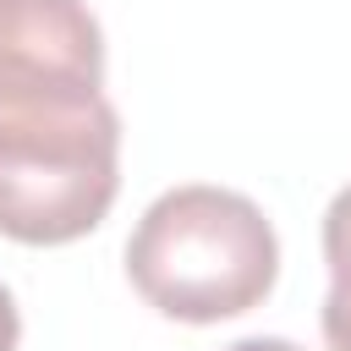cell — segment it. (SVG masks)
Listing matches in <instances>:
<instances>
[{"instance_id": "5b68a950", "label": "cell", "mask_w": 351, "mask_h": 351, "mask_svg": "<svg viewBox=\"0 0 351 351\" xmlns=\"http://www.w3.org/2000/svg\"><path fill=\"white\" fill-rule=\"evenodd\" d=\"M22 340V318H16V296L0 285V351H16Z\"/></svg>"}, {"instance_id": "8992f818", "label": "cell", "mask_w": 351, "mask_h": 351, "mask_svg": "<svg viewBox=\"0 0 351 351\" xmlns=\"http://www.w3.org/2000/svg\"><path fill=\"white\" fill-rule=\"evenodd\" d=\"M225 351H302L296 340H280V335H247V340H230Z\"/></svg>"}, {"instance_id": "3957f363", "label": "cell", "mask_w": 351, "mask_h": 351, "mask_svg": "<svg viewBox=\"0 0 351 351\" xmlns=\"http://www.w3.org/2000/svg\"><path fill=\"white\" fill-rule=\"evenodd\" d=\"M104 93V33L88 0H0V93Z\"/></svg>"}, {"instance_id": "6da1fadb", "label": "cell", "mask_w": 351, "mask_h": 351, "mask_svg": "<svg viewBox=\"0 0 351 351\" xmlns=\"http://www.w3.org/2000/svg\"><path fill=\"white\" fill-rule=\"evenodd\" d=\"M126 280L176 324H219L274 291L280 236L247 192L186 181L159 192L132 225Z\"/></svg>"}, {"instance_id": "277c9868", "label": "cell", "mask_w": 351, "mask_h": 351, "mask_svg": "<svg viewBox=\"0 0 351 351\" xmlns=\"http://www.w3.org/2000/svg\"><path fill=\"white\" fill-rule=\"evenodd\" d=\"M324 263H329V291L324 296L351 302V181L324 208Z\"/></svg>"}, {"instance_id": "7a4b0ae2", "label": "cell", "mask_w": 351, "mask_h": 351, "mask_svg": "<svg viewBox=\"0 0 351 351\" xmlns=\"http://www.w3.org/2000/svg\"><path fill=\"white\" fill-rule=\"evenodd\" d=\"M121 192V115L104 93H0V236L66 247Z\"/></svg>"}]
</instances>
